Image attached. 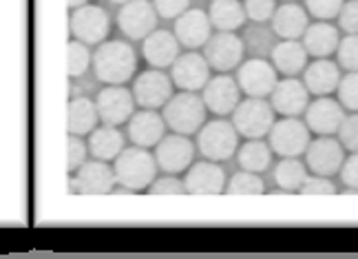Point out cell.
<instances>
[{"instance_id": "cell-1", "label": "cell", "mask_w": 358, "mask_h": 259, "mask_svg": "<svg viewBox=\"0 0 358 259\" xmlns=\"http://www.w3.org/2000/svg\"><path fill=\"white\" fill-rule=\"evenodd\" d=\"M137 71L135 49L127 40H104L93 53V74L104 85H124Z\"/></svg>"}, {"instance_id": "cell-2", "label": "cell", "mask_w": 358, "mask_h": 259, "mask_svg": "<svg viewBox=\"0 0 358 259\" xmlns=\"http://www.w3.org/2000/svg\"><path fill=\"white\" fill-rule=\"evenodd\" d=\"M113 171L124 190H146L157 177V162L148 148L131 146L113 160Z\"/></svg>"}, {"instance_id": "cell-3", "label": "cell", "mask_w": 358, "mask_h": 259, "mask_svg": "<svg viewBox=\"0 0 358 259\" xmlns=\"http://www.w3.org/2000/svg\"><path fill=\"white\" fill-rule=\"evenodd\" d=\"M206 104L195 91L173 93V98L164 104V122L173 133L190 135L197 133L206 120Z\"/></svg>"}, {"instance_id": "cell-4", "label": "cell", "mask_w": 358, "mask_h": 259, "mask_svg": "<svg viewBox=\"0 0 358 259\" xmlns=\"http://www.w3.org/2000/svg\"><path fill=\"white\" fill-rule=\"evenodd\" d=\"M69 29H71L73 40H80L85 45H102L111 31V16L104 7L87 3L78 9H71Z\"/></svg>"}, {"instance_id": "cell-5", "label": "cell", "mask_w": 358, "mask_h": 259, "mask_svg": "<svg viewBox=\"0 0 358 259\" xmlns=\"http://www.w3.org/2000/svg\"><path fill=\"white\" fill-rule=\"evenodd\" d=\"M197 146H199V153L206 160H213V162L230 160L239 146V131L235 129L232 122H226V120L208 122V125H203L199 131Z\"/></svg>"}, {"instance_id": "cell-6", "label": "cell", "mask_w": 358, "mask_h": 259, "mask_svg": "<svg viewBox=\"0 0 358 259\" xmlns=\"http://www.w3.org/2000/svg\"><path fill=\"white\" fill-rule=\"evenodd\" d=\"M232 113H235V120H232L235 129L250 140L264 138L274 127V111L268 102H264V98H248L239 102Z\"/></svg>"}, {"instance_id": "cell-7", "label": "cell", "mask_w": 358, "mask_h": 259, "mask_svg": "<svg viewBox=\"0 0 358 259\" xmlns=\"http://www.w3.org/2000/svg\"><path fill=\"white\" fill-rule=\"evenodd\" d=\"M71 190L78 195H108L117 184L115 171L102 160L85 162L76 173H71Z\"/></svg>"}, {"instance_id": "cell-8", "label": "cell", "mask_w": 358, "mask_h": 259, "mask_svg": "<svg viewBox=\"0 0 358 259\" xmlns=\"http://www.w3.org/2000/svg\"><path fill=\"white\" fill-rule=\"evenodd\" d=\"M157 11L148 0H129L117 11L120 31L131 40H144L157 29Z\"/></svg>"}, {"instance_id": "cell-9", "label": "cell", "mask_w": 358, "mask_h": 259, "mask_svg": "<svg viewBox=\"0 0 358 259\" xmlns=\"http://www.w3.org/2000/svg\"><path fill=\"white\" fill-rule=\"evenodd\" d=\"M95 106H98V115L102 125H111V127L127 125L131 115L135 113L133 91L124 89L122 85H106L98 93V98H95Z\"/></svg>"}, {"instance_id": "cell-10", "label": "cell", "mask_w": 358, "mask_h": 259, "mask_svg": "<svg viewBox=\"0 0 358 259\" xmlns=\"http://www.w3.org/2000/svg\"><path fill=\"white\" fill-rule=\"evenodd\" d=\"M270 146L281 158H299L310 146V129L296 118H283L270 129Z\"/></svg>"}, {"instance_id": "cell-11", "label": "cell", "mask_w": 358, "mask_h": 259, "mask_svg": "<svg viewBox=\"0 0 358 259\" xmlns=\"http://www.w3.org/2000/svg\"><path fill=\"white\" fill-rule=\"evenodd\" d=\"M133 98L137 106L155 111L173 98V80L159 69L142 71L133 83Z\"/></svg>"}, {"instance_id": "cell-12", "label": "cell", "mask_w": 358, "mask_h": 259, "mask_svg": "<svg viewBox=\"0 0 358 259\" xmlns=\"http://www.w3.org/2000/svg\"><path fill=\"white\" fill-rule=\"evenodd\" d=\"M192 160H195V144L182 133L164 135L162 142L155 146L157 169H162L164 173H182L192 164Z\"/></svg>"}, {"instance_id": "cell-13", "label": "cell", "mask_w": 358, "mask_h": 259, "mask_svg": "<svg viewBox=\"0 0 358 259\" xmlns=\"http://www.w3.org/2000/svg\"><path fill=\"white\" fill-rule=\"evenodd\" d=\"M239 89L248 95V98H266L277 87V69L261 58H252L241 64L237 74Z\"/></svg>"}, {"instance_id": "cell-14", "label": "cell", "mask_w": 358, "mask_h": 259, "mask_svg": "<svg viewBox=\"0 0 358 259\" xmlns=\"http://www.w3.org/2000/svg\"><path fill=\"white\" fill-rule=\"evenodd\" d=\"M173 85L182 91H199L210 80V64L199 53H182L171 66Z\"/></svg>"}, {"instance_id": "cell-15", "label": "cell", "mask_w": 358, "mask_h": 259, "mask_svg": "<svg viewBox=\"0 0 358 259\" xmlns=\"http://www.w3.org/2000/svg\"><path fill=\"white\" fill-rule=\"evenodd\" d=\"M203 58L217 71H230L241 62L243 58V43L241 38L232 31H222L217 36H210L206 43V53Z\"/></svg>"}, {"instance_id": "cell-16", "label": "cell", "mask_w": 358, "mask_h": 259, "mask_svg": "<svg viewBox=\"0 0 358 259\" xmlns=\"http://www.w3.org/2000/svg\"><path fill=\"white\" fill-rule=\"evenodd\" d=\"M186 193L190 195H219L226 190V175L224 169L213 160L190 164L186 173Z\"/></svg>"}, {"instance_id": "cell-17", "label": "cell", "mask_w": 358, "mask_h": 259, "mask_svg": "<svg viewBox=\"0 0 358 259\" xmlns=\"http://www.w3.org/2000/svg\"><path fill=\"white\" fill-rule=\"evenodd\" d=\"M239 83H235V78L230 76H217L210 78L203 87L201 100L208 111L215 115H228L237 108L239 104Z\"/></svg>"}, {"instance_id": "cell-18", "label": "cell", "mask_w": 358, "mask_h": 259, "mask_svg": "<svg viewBox=\"0 0 358 259\" xmlns=\"http://www.w3.org/2000/svg\"><path fill=\"white\" fill-rule=\"evenodd\" d=\"M210 29L213 22L208 13H203L201 9H186L182 16L175 18V36L179 45L188 49L206 47V43L210 40Z\"/></svg>"}, {"instance_id": "cell-19", "label": "cell", "mask_w": 358, "mask_h": 259, "mask_svg": "<svg viewBox=\"0 0 358 259\" xmlns=\"http://www.w3.org/2000/svg\"><path fill=\"white\" fill-rule=\"evenodd\" d=\"M308 167L316 173V175H323V177H329L341 171L343 162H345V155H343V146L338 140H332V138H321L310 142L308 146Z\"/></svg>"}, {"instance_id": "cell-20", "label": "cell", "mask_w": 358, "mask_h": 259, "mask_svg": "<svg viewBox=\"0 0 358 259\" xmlns=\"http://www.w3.org/2000/svg\"><path fill=\"white\" fill-rule=\"evenodd\" d=\"M164 129H166L164 115H159L153 108H142L129 120V138L135 146L142 148L157 146L164 138Z\"/></svg>"}, {"instance_id": "cell-21", "label": "cell", "mask_w": 358, "mask_h": 259, "mask_svg": "<svg viewBox=\"0 0 358 259\" xmlns=\"http://www.w3.org/2000/svg\"><path fill=\"white\" fill-rule=\"evenodd\" d=\"M270 95L274 111L283 118H296L308 108V87L294 78L279 80Z\"/></svg>"}, {"instance_id": "cell-22", "label": "cell", "mask_w": 358, "mask_h": 259, "mask_svg": "<svg viewBox=\"0 0 358 259\" xmlns=\"http://www.w3.org/2000/svg\"><path fill=\"white\" fill-rule=\"evenodd\" d=\"M144 60L153 66V69H166L173 66V62L179 58V40L175 34L166 29H155L150 36L144 38Z\"/></svg>"}, {"instance_id": "cell-23", "label": "cell", "mask_w": 358, "mask_h": 259, "mask_svg": "<svg viewBox=\"0 0 358 259\" xmlns=\"http://www.w3.org/2000/svg\"><path fill=\"white\" fill-rule=\"evenodd\" d=\"M345 113H343V106L332 100V98H319L306 108V122L308 129L319 133V135H332L341 129Z\"/></svg>"}, {"instance_id": "cell-24", "label": "cell", "mask_w": 358, "mask_h": 259, "mask_svg": "<svg viewBox=\"0 0 358 259\" xmlns=\"http://www.w3.org/2000/svg\"><path fill=\"white\" fill-rule=\"evenodd\" d=\"M341 38L338 29L334 24H329L325 20H319L316 24H310L306 34H303V47L308 49L310 56L314 58H327L338 49Z\"/></svg>"}, {"instance_id": "cell-25", "label": "cell", "mask_w": 358, "mask_h": 259, "mask_svg": "<svg viewBox=\"0 0 358 259\" xmlns=\"http://www.w3.org/2000/svg\"><path fill=\"white\" fill-rule=\"evenodd\" d=\"M89 153L93 160H102V162H111L124 151V135L117 127L111 125H102L95 127L89 133Z\"/></svg>"}, {"instance_id": "cell-26", "label": "cell", "mask_w": 358, "mask_h": 259, "mask_svg": "<svg viewBox=\"0 0 358 259\" xmlns=\"http://www.w3.org/2000/svg\"><path fill=\"white\" fill-rule=\"evenodd\" d=\"M100 115H98V106L93 100L85 98V95H73L71 102H69V120H66V129L69 135H89L95 127H98Z\"/></svg>"}, {"instance_id": "cell-27", "label": "cell", "mask_w": 358, "mask_h": 259, "mask_svg": "<svg viewBox=\"0 0 358 259\" xmlns=\"http://www.w3.org/2000/svg\"><path fill=\"white\" fill-rule=\"evenodd\" d=\"M272 29L283 40H296L308 29V13L294 3L281 5L272 16Z\"/></svg>"}, {"instance_id": "cell-28", "label": "cell", "mask_w": 358, "mask_h": 259, "mask_svg": "<svg viewBox=\"0 0 358 259\" xmlns=\"http://www.w3.org/2000/svg\"><path fill=\"white\" fill-rule=\"evenodd\" d=\"M338 85H341V71L327 58H319L310 66H306V87L314 95H319V98L336 91Z\"/></svg>"}, {"instance_id": "cell-29", "label": "cell", "mask_w": 358, "mask_h": 259, "mask_svg": "<svg viewBox=\"0 0 358 259\" xmlns=\"http://www.w3.org/2000/svg\"><path fill=\"white\" fill-rule=\"evenodd\" d=\"M308 49L303 47L299 40H283L272 49V62L274 69L281 71L287 78H294L301 74L308 64Z\"/></svg>"}, {"instance_id": "cell-30", "label": "cell", "mask_w": 358, "mask_h": 259, "mask_svg": "<svg viewBox=\"0 0 358 259\" xmlns=\"http://www.w3.org/2000/svg\"><path fill=\"white\" fill-rule=\"evenodd\" d=\"M208 18L219 31H235L245 22V9L237 0H213Z\"/></svg>"}, {"instance_id": "cell-31", "label": "cell", "mask_w": 358, "mask_h": 259, "mask_svg": "<svg viewBox=\"0 0 358 259\" xmlns=\"http://www.w3.org/2000/svg\"><path fill=\"white\" fill-rule=\"evenodd\" d=\"M270 162H272V151L266 142L250 140L239 148V164L243 171L261 173L270 167Z\"/></svg>"}, {"instance_id": "cell-32", "label": "cell", "mask_w": 358, "mask_h": 259, "mask_svg": "<svg viewBox=\"0 0 358 259\" xmlns=\"http://www.w3.org/2000/svg\"><path fill=\"white\" fill-rule=\"evenodd\" d=\"M274 180L283 190H301V186L308 180L306 164L294 158H285L279 162V167L274 169Z\"/></svg>"}, {"instance_id": "cell-33", "label": "cell", "mask_w": 358, "mask_h": 259, "mask_svg": "<svg viewBox=\"0 0 358 259\" xmlns=\"http://www.w3.org/2000/svg\"><path fill=\"white\" fill-rule=\"evenodd\" d=\"M91 62H93V56L89 51V45L80 43V40H71V43L66 45V71L73 80L85 76L89 71Z\"/></svg>"}, {"instance_id": "cell-34", "label": "cell", "mask_w": 358, "mask_h": 259, "mask_svg": "<svg viewBox=\"0 0 358 259\" xmlns=\"http://www.w3.org/2000/svg\"><path fill=\"white\" fill-rule=\"evenodd\" d=\"M264 182H261V177H257L255 173L250 171H241V173H235L230 177V182L226 186V193L228 195H261L264 193Z\"/></svg>"}, {"instance_id": "cell-35", "label": "cell", "mask_w": 358, "mask_h": 259, "mask_svg": "<svg viewBox=\"0 0 358 259\" xmlns=\"http://www.w3.org/2000/svg\"><path fill=\"white\" fill-rule=\"evenodd\" d=\"M87 153H89V144H85V140H82L80 135H69V144H66V171L69 173H76L87 162Z\"/></svg>"}, {"instance_id": "cell-36", "label": "cell", "mask_w": 358, "mask_h": 259, "mask_svg": "<svg viewBox=\"0 0 358 259\" xmlns=\"http://www.w3.org/2000/svg\"><path fill=\"white\" fill-rule=\"evenodd\" d=\"M341 104L350 108V111L358 113V71H350L338 85Z\"/></svg>"}, {"instance_id": "cell-37", "label": "cell", "mask_w": 358, "mask_h": 259, "mask_svg": "<svg viewBox=\"0 0 358 259\" xmlns=\"http://www.w3.org/2000/svg\"><path fill=\"white\" fill-rule=\"evenodd\" d=\"M336 51L341 66H345L348 71H358V34L343 38Z\"/></svg>"}, {"instance_id": "cell-38", "label": "cell", "mask_w": 358, "mask_h": 259, "mask_svg": "<svg viewBox=\"0 0 358 259\" xmlns=\"http://www.w3.org/2000/svg\"><path fill=\"white\" fill-rule=\"evenodd\" d=\"M306 5H308V11L314 18L327 22V20L338 16L345 3H343V0H306Z\"/></svg>"}, {"instance_id": "cell-39", "label": "cell", "mask_w": 358, "mask_h": 259, "mask_svg": "<svg viewBox=\"0 0 358 259\" xmlns=\"http://www.w3.org/2000/svg\"><path fill=\"white\" fill-rule=\"evenodd\" d=\"M243 9H245V16L255 22H266L274 16V11H277L274 0H245Z\"/></svg>"}, {"instance_id": "cell-40", "label": "cell", "mask_w": 358, "mask_h": 259, "mask_svg": "<svg viewBox=\"0 0 358 259\" xmlns=\"http://www.w3.org/2000/svg\"><path fill=\"white\" fill-rule=\"evenodd\" d=\"M150 195H184L186 184L177 177H159L153 184L148 186Z\"/></svg>"}, {"instance_id": "cell-41", "label": "cell", "mask_w": 358, "mask_h": 259, "mask_svg": "<svg viewBox=\"0 0 358 259\" xmlns=\"http://www.w3.org/2000/svg\"><path fill=\"white\" fill-rule=\"evenodd\" d=\"M338 133L343 146L350 148L352 153H358V113H352L350 118L343 120Z\"/></svg>"}, {"instance_id": "cell-42", "label": "cell", "mask_w": 358, "mask_h": 259, "mask_svg": "<svg viewBox=\"0 0 358 259\" xmlns=\"http://www.w3.org/2000/svg\"><path fill=\"white\" fill-rule=\"evenodd\" d=\"M153 7L159 18H179L190 7V0H153Z\"/></svg>"}, {"instance_id": "cell-43", "label": "cell", "mask_w": 358, "mask_h": 259, "mask_svg": "<svg viewBox=\"0 0 358 259\" xmlns=\"http://www.w3.org/2000/svg\"><path fill=\"white\" fill-rule=\"evenodd\" d=\"M334 193H336L334 184L323 175L308 177L306 184L301 186V195H334Z\"/></svg>"}, {"instance_id": "cell-44", "label": "cell", "mask_w": 358, "mask_h": 259, "mask_svg": "<svg viewBox=\"0 0 358 259\" xmlns=\"http://www.w3.org/2000/svg\"><path fill=\"white\" fill-rule=\"evenodd\" d=\"M338 20H341V29L352 34H358V0H350V3L343 5L341 13H338Z\"/></svg>"}, {"instance_id": "cell-45", "label": "cell", "mask_w": 358, "mask_h": 259, "mask_svg": "<svg viewBox=\"0 0 358 259\" xmlns=\"http://www.w3.org/2000/svg\"><path fill=\"white\" fill-rule=\"evenodd\" d=\"M341 180L348 188H354L358 190V153H354L350 160L343 162L341 167Z\"/></svg>"}, {"instance_id": "cell-46", "label": "cell", "mask_w": 358, "mask_h": 259, "mask_svg": "<svg viewBox=\"0 0 358 259\" xmlns=\"http://www.w3.org/2000/svg\"><path fill=\"white\" fill-rule=\"evenodd\" d=\"M82 5H87V0H69V9H78Z\"/></svg>"}, {"instance_id": "cell-47", "label": "cell", "mask_w": 358, "mask_h": 259, "mask_svg": "<svg viewBox=\"0 0 358 259\" xmlns=\"http://www.w3.org/2000/svg\"><path fill=\"white\" fill-rule=\"evenodd\" d=\"M108 3H113V5H127L129 0H108Z\"/></svg>"}]
</instances>
